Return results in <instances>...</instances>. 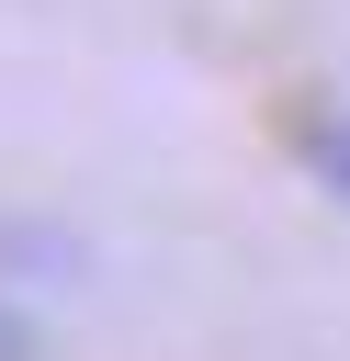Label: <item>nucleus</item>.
<instances>
[{
    "mask_svg": "<svg viewBox=\"0 0 350 361\" xmlns=\"http://www.w3.org/2000/svg\"><path fill=\"white\" fill-rule=\"evenodd\" d=\"M282 147L316 169V192H339V203H350V102H339V90H305V102L282 113Z\"/></svg>",
    "mask_w": 350,
    "mask_h": 361,
    "instance_id": "f257e3e1",
    "label": "nucleus"
},
{
    "mask_svg": "<svg viewBox=\"0 0 350 361\" xmlns=\"http://www.w3.org/2000/svg\"><path fill=\"white\" fill-rule=\"evenodd\" d=\"M0 361H45V350H34V327H23V305H0Z\"/></svg>",
    "mask_w": 350,
    "mask_h": 361,
    "instance_id": "f03ea898",
    "label": "nucleus"
}]
</instances>
